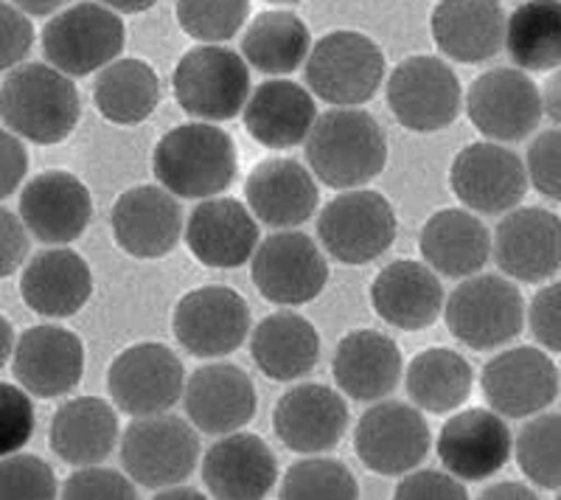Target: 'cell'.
<instances>
[{
  "mask_svg": "<svg viewBox=\"0 0 561 500\" xmlns=\"http://www.w3.org/2000/svg\"><path fill=\"white\" fill-rule=\"evenodd\" d=\"M0 118L14 135L51 147L62 144L82 118V99L73 77L51 63H26L0 84Z\"/></svg>",
  "mask_w": 561,
  "mask_h": 500,
  "instance_id": "obj_1",
  "label": "cell"
},
{
  "mask_svg": "<svg viewBox=\"0 0 561 500\" xmlns=\"http://www.w3.org/2000/svg\"><path fill=\"white\" fill-rule=\"evenodd\" d=\"M307 161L329 189H359L388 167V141L379 122L359 107H334L318 116L307 141Z\"/></svg>",
  "mask_w": 561,
  "mask_h": 500,
  "instance_id": "obj_2",
  "label": "cell"
},
{
  "mask_svg": "<svg viewBox=\"0 0 561 500\" xmlns=\"http://www.w3.org/2000/svg\"><path fill=\"white\" fill-rule=\"evenodd\" d=\"M152 172L174 197H217L239 174L237 141L210 122L180 124L154 144Z\"/></svg>",
  "mask_w": 561,
  "mask_h": 500,
  "instance_id": "obj_3",
  "label": "cell"
},
{
  "mask_svg": "<svg viewBox=\"0 0 561 500\" xmlns=\"http://www.w3.org/2000/svg\"><path fill=\"white\" fill-rule=\"evenodd\" d=\"M304 77L320 102L359 107L377 96L385 82V54L363 32H329L312 45Z\"/></svg>",
  "mask_w": 561,
  "mask_h": 500,
  "instance_id": "obj_4",
  "label": "cell"
},
{
  "mask_svg": "<svg viewBox=\"0 0 561 500\" xmlns=\"http://www.w3.org/2000/svg\"><path fill=\"white\" fill-rule=\"evenodd\" d=\"M174 99L199 122H230L250 99V65L225 45H197L178 59Z\"/></svg>",
  "mask_w": 561,
  "mask_h": 500,
  "instance_id": "obj_5",
  "label": "cell"
},
{
  "mask_svg": "<svg viewBox=\"0 0 561 500\" xmlns=\"http://www.w3.org/2000/svg\"><path fill=\"white\" fill-rule=\"evenodd\" d=\"M127 29L122 14L104 3H73L54 14L43 29L45 59L68 77H90L122 57Z\"/></svg>",
  "mask_w": 561,
  "mask_h": 500,
  "instance_id": "obj_6",
  "label": "cell"
},
{
  "mask_svg": "<svg viewBox=\"0 0 561 500\" xmlns=\"http://www.w3.org/2000/svg\"><path fill=\"white\" fill-rule=\"evenodd\" d=\"M525 298L514 282L494 273H474L449 295L444 318L463 346L491 352L517 338L525 327Z\"/></svg>",
  "mask_w": 561,
  "mask_h": 500,
  "instance_id": "obj_7",
  "label": "cell"
},
{
  "mask_svg": "<svg viewBox=\"0 0 561 500\" xmlns=\"http://www.w3.org/2000/svg\"><path fill=\"white\" fill-rule=\"evenodd\" d=\"M199 450L192 422L172 413L135 417L122 436V464L138 487L167 489L194 473Z\"/></svg>",
  "mask_w": 561,
  "mask_h": 500,
  "instance_id": "obj_8",
  "label": "cell"
},
{
  "mask_svg": "<svg viewBox=\"0 0 561 500\" xmlns=\"http://www.w3.org/2000/svg\"><path fill=\"white\" fill-rule=\"evenodd\" d=\"M399 234L390 200L370 189H345L325 203L318 219L320 245L343 264H368L379 259Z\"/></svg>",
  "mask_w": 561,
  "mask_h": 500,
  "instance_id": "obj_9",
  "label": "cell"
},
{
  "mask_svg": "<svg viewBox=\"0 0 561 500\" xmlns=\"http://www.w3.org/2000/svg\"><path fill=\"white\" fill-rule=\"evenodd\" d=\"M463 104L460 79L444 59L415 54L388 77V107L410 133H438L455 124Z\"/></svg>",
  "mask_w": 561,
  "mask_h": 500,
  "instance_id": "obj_10",
  "label": "cell"
},
{
  "mask_svg": "<svg viewBox=\"0 0 561 500\" xmlns=\"http://www.w3.org/2000/svg\"><path fill=\"white\" fill-rule=\"evenodd\" d=\"M107 391L133 419L169 413L183 399L185 368L163 343H135L110 363Z\"/></svg>",
  "mask_w": 561,
  "mask_h": 500,
  "instance_id": "obj_11",
  "label": "cell"
},
{
  "mask_svg": "<svg viewBox=\"0 0 561 500\" xmlns=\"http://www.w3.org/2000/svg\"><path fill=\"white\" fill-rule=\"evenodd\" d=\"M255 289L278 307H304L329 284V262L312 237L280 231L259 242L250 262Z\"/></svg>",
  "mask_w": 561,
  "mask_h": 500,
  "instance_id": "obj_12",
  "label": "cell"
},
{
  "mask_svg": "<svg viewBox=\"0 0 561 500\" xmlns=\"http://www.w3.org/2000/svg\"><path fill=\"white\" fill-rule=\"evenodd\" d=\"M172 332L194 357H228L250 338V307L237 289L222 284L197 287L174 307Z\"/></svg>",
  "mask_w": 561,
  "mask_h": 500,
  "instance_id": "obj_13",
  "label": "cell"
},
{
  "mask_svg": "<svg viewBox=\"0 0 561 500\" xmlns=\"http://www.w3.org/2000/svg\"><path fill=\"white\" fill-rule=\"evenodd\" d=\"M466 113L491 141H523L545 116L542 90L523 68H494L469 84Z\"/></svg>",
  "mask_w": 561,
  "mask_h": 500,
  "instance_id": "obj_14",
  "label": "cell"
},
{
  "mask_svg": "<svg viewBox=\"0 0 561 500\" xmlns=\"http://www.w3.org/2000/svg\"><path fill=\"white\" fill-rule=\"evenodd\" d=\"M528 169L523 158L500 141L469 144L455 155L449 167V186L466 208L478 214H508L528 194Z\"/></svg>",
  "mask_w": 561,
  "mask_h": 500,
  "instance_id": "obj_15",
  "label": "cell"
},
{
  "mask_svg": "<svg viewBox=\"0 0 561 500\" xmlns=\"http://www.w3.org/2000/svg\"><path fill=\"white\" fill-rule=\"evenodd\" d=\"M430 428L419 408L404 402H379L359 417L354 430L357 458L370 473L396 478L419 467L430 453Z\"/></svg>",
  "mask_w": 561,
  "mask_h": 500,
  "instance_id": "obj_16",
  "label": "cell"
},
{
  "mask_svg": "<svg viewBox=\"0 0 561 500\" xmlns=\"http://www.w3.org/2000/svg\"><path fill=\"white\" fill-rule=\"evenodd\" d=\"M559 368L534 346H517L491 357L480 374V388L491 411L505 419L542 413L559 397Z\"/></svg>",
  "mask_w": 561,
  "mask_h": 500,
  "instance_id": "obj_17",
  "label": "cell"
},
{
  "mask_svg": "<svg viewBox=\"0 0 561 500\" xmlns=\"http://www.w3.org/2000/svg\"><path fill=\"white\" fill-rule=\"evenodd\" d=\"M491 253L514 282H548L561 270V217L536 206L511 208L494 231Z\"/></svg>",
  "mask_w": 561,
  "mask_h": 500,
  "instance_id": "obj_18",
  "label": "cell"
},
{
  "mask_svg": "<svg viewBox=\"0 0 561 500\" xmlns=\"http://www.w3.org/2000/svg\"><path fill=\"white\" fill-rule=\"evenodd\" d=\"M273 428L280 444L300 456H320L343 442L348 430V405L329 385L300 383L278 399Z\"/></svg>",
  "mask_w": 561,
  "mask_h": 500,
  "instance_id": "obj_19",
  "label": "cell"
},
{
  "mask_svg": "<svg viewBox=\"0 0 561 500\" xmlns=\"http://www.w3.org/2000/svg\"><path fill=\"white\" fill-rule=\"evenodd\" d=\"M115 245L133 259H163L183 237V208L163 186H135L110 212Z\"/></svg>",
  "mask_w": 561,
  "mask_h": 500,
  "instance_id": "obj_20",
  "label": "cell"
},
{
  "mask_svg": "<svg viewBox=\"0 0 561 500\" xmlns=\"http://www.w3.org/2000/svg\"><path fill=\"white\" fill-rule=\"evenodd\" d=\"M12 374L32 397L57 399L82 383L84 346L70 329L39 323L14 343Z\"/></svg>",
  "mask_w": 561,
  "mask_h": 500,
  "instance_id": "obj_21",
  "label": "cell"
},
{
  "mask_svg": "<svg viewBox=\"0 0 561 500\" xmlns=\"http://www.w3.org/2000/svg\"><path fill=\"white\" fill-rule=\"evenodd\" d=\"M185 417L199 433L228 436L248 428L259 411V394L244 368L208 363L188 377L183 391Z\"/></svg>",
  "mask_w": 561,
  "mask_h": 500,
  "instance_id": "obj_22",
  "label": "cell"
},
{
  "mask_svg": "<svg viewBox=\"0 0 561 500\" xmlns=\"http://www.w3.org/2000/svg\"><path fill=\"white\" fill-rule=\"evenodd\" d=\"M438 458L460 481H485L508 464L514 439L505 417L485 408L455 413L438 433Z\"/></svg>",
  "mask_w": 561,
  "mask_h": 500,
  "instance_id": "obj_23",
  "label": "cell"
},
{
  "mask_svg": "<svg viewBox=\"0 0 561 500\" xmlns=\"http://www.w3.org/2000/svg\"><path fill=\"white\" fill-rule=\"evenodd\" d=\"M93 197L77 174L51 169L32 178L20 194V219L43 245H70L88 231Z\"/></svg>",
  "mask_w": 561,
  "mask_h": 500,
  "instance_id": "obj_24",
  "label": "cell"
},
{
  "mask_svg": "<svg viewBox=\"0 0 561 500\" xmlns=\"http://www.w3.org/2000/svg\"><path fill=\"white\" fill-rule=\"evenodd\" d=\"M185 245L205 268H242L259 248V219L244 203L217 194L192 212L185 225Z\"/></svg>",
  "mask_w": 561,
  "mask_h": 500,
  "instance_id": "obj_25",
  "label": "cell"
},
{
  "mask_svg": "<svg viewBox=\"0 0 561 500\" xmlns=\"http://www.w3.org/2000/svg\"><path fill=\"white\" fill-rule=\"evenodd\" d=\"M275 481V453L255 433H228L203 458V484L219 500H262Z\"/></svg>",
  "mask_w": 561,
  "mask_h": 500,
  "instance_id": "obj_26",
  "label": "cell"
},
{
  "mask_svg": "<svg viewBox=\"0 0 561 500\" xmlns=\"http://www.w3.org/2000/svg\"><path fill=\"white\" fill-rule=\"evenodd\" d=\"M505 9L500 0H440L430 32L444 57L463 65L489 63L505 48Z\"/></svg>",
  "mask_w": 561,
  "mask_h": 500,
  "instance_id": "obj_27",
  "label": "cell"
},
{
  "mask_svg": "<svg viewBox=\"0 0 561 500\" xmlns=\"http://www.w3.org/2000/svg\"><path fill=\"white\" fill-rule=\"evenodd\" d=\"M370 307L390 327L421 332L440 318L444 287L427 262L399 259L379 270V276L370 284Z\"/></svg>",
  "mask_w": 561,
  "mask_h": 500,
  "instance_id": "obj_28",
  "label": "cell"
},
{
  "mask_svg": "<svg viewBox=\"0 0 561 500\" xmlns=\"http://www.w3.org/2000/svg\"><path fill=\"white\" fill-rule=\"evenodd\" d=\"M20 295L32 312L51 318V321H62L88 307L90 295H93V273L77 250H39L37 257L23 268Z\"/></svg>",
  "mask_w": 561,
  "mask_h": 500,
  "instance_id": "obj_29",
  "label": "cell"
},
{
  "mask_svg": "<svg viewBox=\"0 0 561 500\" xmlns=\"http://www.w3.org/2000/svg\"><path fill=\"white\" fill-rule=\"evenodd\" d=\"M334 383L357 402H379L402 379V349L377 329H354L334 349Z\"/></svg>",
  "mask_w": 561,
  "mask_h": 500,
  "instance_id": "obj_30",
  "label": "cell"
},
{
  "mask_svg": "<svg viewBox=\"0 0 561 500\" xmlns=\"http://www.w3.org/2000/svg\"><path fill=\"white\" fill-rule=\"evenodd\" d=\"M244 200L259 223L295 228L318 208V183L304 163L293 158H267L250 172Z\"/></svg>",
  "mask_w": 561,
  "mask_h": 500,
  "instance_id": "obj_31",
  "label": "cell"
},
{
  "mask_svg": "<svg viewBox=\"0 0 561 500\" xmlns=\"http://www.w3.org/2000/svg\"><path fill=\"white\" fill-rule=\"evenodd\" d=\"M244 129L267 149H293L304 144L318 122V104L307 88L289 79H270L250 93L244 104Z\"/></svg>",
  "mask_w": 561,
  "mask_h": 500,
  "instance_id": "obj_32",
  "label": "cell"
},
{
  "mask_svg": "<svg viewBox=\"0 0 561 500\" xmlns=\"http://www.w3.org/2000/svg\"><path fill=\"white\" fill-rule=\"evenodd\" d=\"M419 248L424 262L435 273L449 279H469L489 262L491 234L472 212L444 208L424 223Z\"/></svg>",
  "mask_w": 561,
  "mask_h": 500,
  "instance_id": "obj_33",
  "label": "cell"
},
{
  "mask_svg": "<svg viewBox=\"0 0 561 500\" xmlns=\"http://www.w3.org/2000/svg\"><path fill=\"white\" fill-rule=\"evenodd\" d=\"M48 442L59 462L70 467L102 464L118 444L115 408L99 397L68 399L54 413Z\"/></svg>",
  "mask_w": 561,
  "mask_h": 500,
  "instance_id": "obj_34",
  "label": "cell"
},
{
  "mask_svg": "<svg viewBox=\"0 0 561 500\" xmlns=\"http://www.w3.org/2000/svg\"><path fill=\"white\" fill-rule=\"evenodd\" d=\"M250 354L267 379L295 383L318 366L320 334L304 315L275 312L253 329Z\"/></svg>",
  "mask_w": 561,
  "mask_h": 500,
  "instance_id": "obj_35",
  "label": "cell"
},
{
  "mask_svg": "<svg viewBox=\"0 0 561 500\" xmlns=\"http://www.w3.org/2000/svg\"><path fill=\"white\" fill-rule=\"evenodd\" d=\"M312 45V32L298 14L275 9L255 14L242 37V57L267 77H287L307 63Z\"/></svg>",
  "mask_w": 561,
  "mask_h": 500,
  "instance_id": "obj_36",
  "label": "cell"
},
{
  "mask_svg": "<svg viewBox=\"0 0 561 500\" xmlns=\"http://www.w3.org/2000/svg\"><path fill=\"white\" fill-rule=\"evenodd\" d=\"M93 102L110 124L135 127L147 122L160 104V79L144 59H115L102 68L93 84Z\"/></svg>",
  "mask_w": 561,
  "mask_h": 500,
  "instance_id": "obj_37",
  "label": "cell"
},
{
  "mask_svg": "<svg viewBox=\"0 0 561 500\" xmlns=\"http://www.w3.org/2000/svg\"><path fill=\"white\" fill-rule=\"evenodd\" d=\"M408 394L415 408L427 413H453L472 397L474 372L469 360L455 349H424L410 360Z\"/></svg>",
  "mask_w": 561,
  "mask_h": 500,
  "instance_id": "obj_38",
  "label": "cell"
},
{
  "mask_svg": "<svg viewBox=\"0 0 561 500\" xmlns=\"http://www.w3.org/2000/svg\"><path fill=\"white\" fill-rule=\"evenodd\" d=\"M505 52L528 73L561 68V0H525L505 26Z\"/></svg>",
  "mask_w": 561,
  "mask_h": 500,
  "instance_id": "obj_39",
  "label": "cell"
},
{
  "mask_svg": "<svg viewBox=\"0 0 561 500\" xmlns=\"http://www.w3.org/2000/svg\"><path fill=\"white\" fill-rule=\"evenodd\" d=\"M517 464L539 489H561V413H542L519 430Z\"/></svg>",
  "mask_w": 561,
  "mask_h": 500,
  "instance_id": "obj_40",
  "label": "cell"
},
{
  "mask_svg": "<svg viewBox=\"0 0 561 500\" xmlns=\"http://www.w3.org/2000/svg\"><path fill=\"white\" fill-rule=\"evenodd\" d=\"M280 500H357L359 484L337 458H304L293 464L278 487Z\"/></svg>",
  "mask_w": 561,
  "mask_h": 500,
  "instance_id": "obj_41",
  "label": "cell"
},
{
  "mask_svg": "<svg viewBox=\"0 0 561 500\" xmlns=\"http://www.w3.org/2000/svg\"><path fill=\"white\" fill-rule=\"evenodd\" d=\"M174 14L188 37L219 45L242 32L250 18V0H178Z\"/></svg>",
  "mask_w": 561,
  "mask_h": 500,
  "instance_id": "obj_42",
  "label": "cell"
},
{
  "mask_svg": "<svg viewBox=\"0 0 561 500\" xmlns=\"http://www.w3.org/2000/svg\"><path fill=\"white\" fill-rule=\"evenodd\" d=\"M59 498L57 475L43 458L12 453L0 458V500H51Z\"/></svg>",
  "mask_w": 561,
  "mask_h": 500,
  "instance_id": "obj_43",
  "label": "cell"
},
{
  "mask_svg": "<svg viewBox=\"0 0 561 500\" xmlns=\"http://www.w3.org/2000/svg\"><path fill=\"white\" fill-rule=\"evenodd\" d=\"M32 394L23 385L0 383V458L26 447L34 436Z\"/></svg>",
  "mask_w": 561,
  "mask_h": 500,
  "instance_id": "obj_44",
  "label": "cell"
},
{
  "mask_svg": "<svg viewBox=\"0 0 561 500\" xmlns=\"http://www.w3.org/2000/svg\"><path fill=\"white\" fill-rule=\"evenodd\" d=\"M59 498L65 500H133L135 481L129 475H122L118 469L99 467H79L77 473L68 475L59 487Z\"/></svg>",
  "mask_w": 561,
  "mask_h": 500,
  "instance_id": "obj_45",
  "label": "cell"
},
{
  "mask_svg": "<svg viewBox=\"0 0 561 500\" xmlns=\"http://www.w3.org/2000/svg\"><path fill=\"white\" fill-rule=\"evenodd\" d=\"M530 186L548 200H561V129H545L525 155Z\"/></svg>",
  "mask_w": 561,
  "mask_h": 500,
  "instance_id": "obj_46",
  "label": "cell"
},
{
  "mask_svg": "<svg viewBox=\"0 0 561 500\" xmlns=\"http://www.w3.org/2000/svg\"><path fill=\"white\" fill-rule=\"evenodd\" d=\"M393 498L399 500H466V481L455 478L449 469H410L402 481L396 484Z\"/></svg>",
  "mask_w": 561,
  "mask_h": 500,
  "instance_id": "obj_47",
  "label": "cell"
},
{
  "mask_svg": "<svg viewBox=\"0 0 561 500\" xmlns=\"http://www.w3.org/2000/svg\"><path fill=\"white\" fill-rule=\"evenodd\" d=\"M34 26L14 3H0V73L12 71L32 54Z\"/></svg>",
  "mask_w": 561,
  "mask_h": 500,
  "instance_id": "obj_48",
  "label": "cell"
},
{
  "mask_svg": "<svg viewBox=\"0 0 561 500\" xmlns=\"http://www.w3.org/2000/svg\"><path fill=\"white\" fill-rule=\"evenodd\" d=\"M528 323L539 346L561 354V282L548 284L534 295Z\"/></svg>",
  "mask_w": 561,
  "mask_h": 500,
  "instance_id": "obj_49",
  "label": "cell"
},
{
  "mask_svg": "<svg viewBox=\"0 0 561 500\" xmlns=\"http://www.w3.org/2000/svg\"><path fill=\"white\" fill-rule=\"evenodd\" d=\"M28 257V228L14 212L0 206V279H9Z\"/></svg>",
  "mask_w": 561,
  "mask_h": 500,
  "instance_id": "obj_50",
  "label": "cell"
},
{
  "mask_svg": "<svg viewBox=\"0 0 561 500\" xmlns=\"http://www.w3.org/2000/svg\"><path fill=\"white\" fill-rule=\"evenodd\" d=\"M28 152L12 129H0V200L12 197L26 180Z\"/></svg>",
  "mask_w": 561,
  "mask_h": 500,
  "instance_id": "obj_51",
  "label": "cell"
},
{
  "mask_svg": "<svg viewBox=\"0 0 561 500\" xmlns=\"http://www.w3.org/2000/svg\"><path fill=\"white\" fill-rule=\"evenodd\" d=\"M480 498L483 500H534L536 492L530 487H525V484L505 481V484H491V487H485Z\"/></svg>",
  "mask_w": 561,
  "mask_h": 500,
  "instance_id": "obj_52",
  "label": "cell"
},
{
  "mask_svg": "<svg viewBox=\"0 0 561 500\" xmlns=\"http://www.w3.org/2000/svg\"><path fill=\"white\" fill-rule=\"evenodd\" d=\"M542 104H545V113H548V116L561 127V68H556V71L548 77V82H545Z\"/></svg>",
  "mask_w": 561,
  "mask_h": 500,
  "instance_id": "obj_53",
  "label": "cell"
},
{
  "mask_svg": "<svg viewBox=\"0 0 561 500\" xmlns=\"http://www.w3.org/2000/svg\"><path fill=\"white\" fill-rule=\"evenodd\" d=\"M12 3L23 9L28 18H48V14H57L68 0H12Z\"/></svg>",
  "mask_w": 561,
  "mask_h": 500,
  "instance_id": "obj_54",
  "label": "cell"
},
{
  "mask_svg": "<svg viewBox=\"0 0 561 500\" xmlns=\"http://www.w3.org/2000/svg\"><path fill=\"white\" fill-rule=\"evenodd\" d=\"M14 343H18V338H14V329L12 323L0 315V372L7 368V363L12 360V352H14Z\"/></svg>",
  "mask_w": 561,
  "mask_h": 500,
  "instance_id": "obj_55",
  "label": "cell"
},
{
  "mask_svg": "<svg viewBox=\"0 0 561 500\" xmlns=\"http://www.w3.org/2000/svg\"><path fill=\"white\" fill-rule=\"evenodd\" d=\"M99 3H104V7H110L118 14H140L149 12L158 0H99Z\"/></svg>",
  "mask_w": 561,
  "mask_h": 500,
  "instance_id": "obj_56",
  "label": "cell"
},
{
  "mask_svg": "<svg viewBox=\"0 0 561 500\" xmlns=\"http://www.w3.org/2000/svg\"><path fill=\"white\" fill-rule=\"evenodd\" d=\"M158 500H199L203 495L197 492L194 487H183V484H174V487H167V489H158V495H154Z\"/></svg>",
  "mask_w": 561,
  "mask_h": 500,
  "instance_id": "obj_57",
  "label": "cell"
},
{
  "mask_svg": "<svg viewBox=\"0 0 561 500\" xmlns=\"http://www.w3.org/2000/svg\"><path fill=\"white\" fill-rule=\"evenodd\" d=\"M267 3H275V7H295V3H304V0H267Z\"/></svg>",
  "mask_w": 561,
  "mask_h": 500,
  "instance_id": "obj_58",
  "label": "cell"
}]
</instances>
